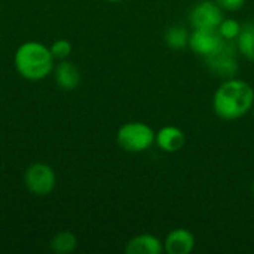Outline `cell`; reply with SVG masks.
Segmentation results:
<instances>
[{
	"mask_svg": "<svg viewBox=\"0 0 254 254\" xmlns=\"http://www.w3.org/2000/svg\"><path fill=\"white\" fill-rule=\"evenodd\" d=\"M127 254H161L164 253V241L150 234H140L131 238L125 246Z\"/></svg>",
	"mask_w": 254,
	"mask_h": 254,
	"instance_id": "30bf717a",
	"label": "cell"
},
{
	"mask_svg": "<svg viewBox=\"0 0 254 254\" xmlns=\"http://www.w3.org/2000/svg\"><path fill=\"white\" fill-rule=\"evenodd\" d=\"M253 195H254V183H253Z\"/></svg>",
	"mask_w": 254,
	"mask_h": 254,
	"instance_id": "d6986e66",
	"label": "cell"
},
{
	"mask_svg": "<svg viewBox=\"0 0 254 254\" xmlns=\"http://www.w3.org/2000/svg\"><path fill=\"white\" fill-rule=\"evenodd\" d=\"M237 54H238V49H237L235 42L225 40L214 54L205 58V64L214 76L229 79V77H234L238 71Z\"/></svg>",
	"mask_w": 254,
	"mask_h": 254,
	"instance_id": "277c9868",
	"label": "cell"
},
{
	"mask_svg": "<svg viewBox=\"0 0 254 254\" xmlns=\"http://www.w3.org/2000/svg\"><path fill=\"white\" fill-rule=\"evenodd\" d=\"M253 106L254 89L243 79H225L213 95V110L223 121L241 119L252 112Z\"/></svg>",
	"mask_w": 254,
	"mask_h": 254,
	"instance_id": "6da1fadb",
	"label": "cell"
},
{
	"mask_svg": "<svg viewBox=\"0 0 254 254\" xmlns=\"http://www.w3.org/2000/svg\"><path fill=\"white\" fill-rule=\"evenodd\" d=\"M54 57L51 49L37 42L22 43L15 54V67L27 80L45 79L54 70Z\"/></svg>",
	"mask_w": 254,
	"mask_h": 254,
	"instance_id": "7a4b0ae2",
	"label": "cell"
},
{
	"mask_svg": "<svg viewBox=\"0 0 254 254\" xmlns=\"http://www.w3.org/2000/svg\"><path fill=\"white\" fill-rule=\"evenodd\" d=\"M241 22L235 18H223L220 25L217 27L219 34L222 36L223 40H229V42H235L237 37L241 33Z\"/></svg>",
	"mask_w": 254,
	"mask_h": 254,
	"instance_id": "9a60e30c",
	"label": "cell"
},
{
	"mask_svg": "<svg viewBox=\"0 0 254 254\" xmlns=\"http://www.w3.org/2000/svg\"><path fill=\"white\" fill-rule=\"evenodd\" d=\"M155 144L165 153H176L185 147L186 135L180 128L174 125H165L155 132Z\"/></svg>",
	"mask_w": 254,
	"mask_h": 254,
	"instance_id": "9c48e42d",
	"label": "cell"
},
{
	"mask_svg": "<svg viewBox=\"0 0 254 254\" xmlns=\"http://www.w3.org/2000/svg\"><path fill=\"white\" fill-rule=\"evenodd\" d=\"M189 31L183 25H171L164 36V40L170 49L180 51L189 45Z\"/></svg>",
	"mask_w": 254,
	"mask_h": 254,
	"instance_id": "4fadbf2b",
	"label": "cell"
},
{
	"mask_svg": "<svg viewBox=\"0 0 254 254\" xmlns=\"http://www.w3.org/2000/svg\"><path fill=\"white\" fill-rule=\"evenodd\" d=\"M116 141L125 152L141 153L155 144V131L144 122H128L119 128Z\"/></svg>",
	"mask_w": 254,
	"mask_h": 254,
	"instance_id": "3957f363",
	"label": "cell"
},
{
	"mask_svg": "<svg viewBox=\"0 0 254 254\" xmlns=\"http://www.w3.org/2000/svg\"><path fill=\"white\" fill-rule=\"evenodd\" d=\"M223 18V9L214 0H201L188 16L192 28H217Z\"/></svg>",
	"mask_w": 254,
	"mask_h": 254,
	"instance_id": "5b68a950",
	"label": "cell"
},
{
	"mask_svg": "<svg viewBox=\"0 0 254 254\" xmlns=\"http://www.w3.org/2000/svg\"><path fill=\"white\" fill-rule=\"evenodd\" d=\"M252 110H253V113H254V106H253V109H252Z\"/></svg>",
	"mask_w": 254,
	"mask_h": 254,
	"instance_id": "ffe728a7",
	"label": "cell"
},
{
	"mask_svg": "<svg viewBox=\"0 0 254 254\" xmlns=\"http://www.w3.org/2000/svg\"><path fill=\"white\" fill-rule=\"evenodd\" d=\"M51 49V54L55 60H65L70 54H71V45L68 40H64V39H60L57 42L52 43V46L49 48Z\"/></svg>",
	"mask_w": 254,
	"mask_h": 254,
	"instance_id": "2e32d148",
	"label": "cell"
},
{
	"mask_svg": "<svg viewBox=\"0 0 254 254\" xmlns=\"http://www.w3.org/2000/svg\"><path fill=\"white\" fill-rule=\"evenodd\" d=\"M196 238L186 228L173 229L164 240V253L190 254L195 250Z\"/></svg>",
	"mask_w": 254,
	"mask_h": 254,
	"instance_id": "ba28073f",
	"label": "cell"
},
{
	"mask_svg": "<svg viewBox=\"0 0 254 254\" xmlns=\"http://www.w3.org/2000/svg\"><path fill=\"white\" fill-rule=\"evenodd\" d=\"M77 247V240L71 232H60L57 234L52 241H51V249L52 252L58 254L71 253Z\"/></svg>",
	"mask_w": 254,
	"mask_h": 254,
	"instance_id": "5bb4252c",
	"label": "cell"
},
{
	"mask_svg": "<svg viewBox=\"0 0 254 254\" xmlns=\"http://www.w3.org/2000/svg\"><path fill=\"white\" fill-rule=\"evenodd\" d=\"M223 10H229V12H235V10H240L246 0H214Z\"/></svg>",
	"mask_w": 254,
	"mask_h": 254,
	"instance_id": "e0dca14e",
	"label": "cell"
},
{
	"mask_svg": "<svg viewBox=\"0 0 254 254\" xmlns=\"http://www.w3.org/2000/svg\"><path fill=\"white\" fill-rule=\"evenodd\" d=\"M225 40L217 28H193L189 34V48L199 57L207 58L214 54Z\"/></svg>",
	"mask_w": 254,
	"mask_h": 254,
	"instance_id": "52a82bcc",
	"label": "cell"
},
{
	"mask_svg": "<svg viewBox=\"0 0 254 254\" xmlns=\"http://www.w3.org/2000/svg\"><path fill=\"white\" fill-rule=\"evenodd\" d=\"M24 182L27 189L39 196L48 195L49 192L54 190L55 188V173L49 165L45 164H33L31 167L27 168L25 176H24Z\"/></svg>",
	"mask_w": 254,
	"mask_h": 254,
	"instance_id": "8992f818",
	"label": "cell"
},
{
	"mask_svg": "<svg viewBox=\"0 0 254 254\" xmlns=\"http://www.w3.org/2000/svg\"><path fill=\"white\" fill-rule=\"evenodd\" d=\"M238 54L246 60L254 63V22H247L243 25L240 36L235 40Z\"/></svg>",
	"mask_w": 254,
	"mask_h": 254,
	"instance_id": "7c38bea8",
	"label": "cell"
},
{
	"mask_svg": "<svg viewBox=\"0 0 254 254\" xmlns=\"http://www.w3.org/2000/svg\"><path fill=\"white\" fill-rule=\"evenodd\" d=\"M55 80L63 89L71 91L80 83V71L74 64L63 60L55 68Z\"/></svg>",
	"mask_w": 254,
	"mask_h": 254,
	"instance_id": "8fae6325",
	"label": "cell"
},
{
	"mask_svg": "<svg viewBox=\"0 0 254 254\" xmlns=\"http://www.w3.org/2000/svg\"><path fill=\"white\" fill-rule=\"evenodd\" d=\"M106 1H122V0H106Z\"/></svg>",
	"mask_w": 254,
	"mask_h": 254,
	"instance_id": "ac0fdd59",
	"label": "cell"
}]
</instances>
